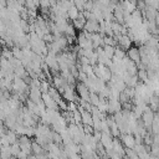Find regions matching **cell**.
Instances as JSON below:
<instances>
[{
	"instance_id": "cell-15",
	"label": "cell",
	"mask_w": 159,
	"mask_h": 159,
	"mask_svg": "<svg viewBox=\"0 0 159 159\" xmlns=\"http://www.w3.org/2000/svg\"><path fill=\"white\" fill-rule=\"evenodd\" d=\"M11 50H12L15 57H17L19 60H22V57H24V52H22V48H21V47H19V46H14Z\"/></svg>"
},
{
	"instance_id": "cell-12",
	"label": "cell",
	"mask_w": 159,
	"mask_h": 159,
	"mask_svg": "<svg viewBox=\"0 0 159 159\" xmlns=\"http://www.w3.org/2000/svg\"><path fill=\"white\" fill-rule=\"evenodd\" d=\"M63 34L66 36H76V27H75V25L73 24H68Z\"/></svg>"
},
{
	"instance_id": "cell-20",
	"label": "cell",
	"mask_w": 159,
	"mask_h": 159,
	"mask_svg": "<svg viewBox=\"0 0 159 159\" xmlns=\"http://www.w3.org/2000/svg\"><path fill=\"white\" fill-rule=\"evenodd\" d=\"M154 94H157V96H159V86H157V87L154 88Z\"/></svg>"
},
{
	"instance_id": "cell-19",
	"label": "cell",
	"mask_w": 159,
	"mask_h": 159,
	"mask_svg": "<svg viewBox=\"0 0 159 159\" xmlns=\"http://www.w3.org/2000/svg\"><path fill=\"white\" fill-rule=\"evenodd\" d=\"M40 7H51V0H41Z\"/></svg>"
},
{
	"instance_id": "cell-7",
	"label": "cell",
	"mask_w": 159,
	"mask_h": 159,
	"mask_svg": "<svg viewBox=\"0 0 159 159\" xmlns=\"http://www.w3.org/2000/svg\"><path fill=\"white\" fill-rule=\"evenodd\" d=\"M92 41H93L94 48H97V47H99V46H104L103 36H102L99 32H93V34H92Z\"/></svg>"
},
{
	"instance_id": "cell-8",
	"label": "cell",
	"mask_w": 159,
	"mask_h": 159,
	"mask_svg": "<svg viewBox=\"0 0 159 159\" xmlns=\"http://www.w3.org/2000/svg\"><path fill=\"white\" fill-rule=\"evenodd\" d=\"M80 9L73 4L71 7H70V10H68V20H71V21H73V20H76V19H78V16H80Z\"/></svg>"
},
{
	"instance_id": "cell-9",
	"label": "cell",
	"mask_w": 159,
	"mask_h": 159,
	"mask_svg": "<svg viewBox=\"0 0 159 159\" xmlns=\"http://www.w3.org/2000/svg\"><path fill=\"white\" fill-rule=\"evenodd\" d=\"M150 130H152L153 134H158L159 133V111L154 113V119H153Z\"/></svg>"
},
{
	"instance_id": "cell-1",
	"label": "cell",
	"mask_w": 159,
	"mask_h": 159,
	"mask_svg": "<svg viewBox=\"0 0 159 159\" xmlns=\"http://www.w3.org/2000/svg\"><path fill=\"white\" fill-rule=\"evenodd\" d=\"M120 139H122V142H123V144H124L125 148H134V145L137 144L135 137L132 133H124V134H122L120 135Z\"/></svg>"
},
{
	"instance_id": "cell-18",
	"label": "cell",
	"mask_w": 159,
	"mask_h": 159,
	"mask_svg": "<svg viewBox=\"0 0 159 159\" xmlns=\"http://www.w3.org/2000/svg\"><path fill=\"white\" fill-rule=\"evenodd\" d=\"M87 78H88V75H87V73H86L84 71L80 70V73H78L77 81H81V82H86V81H87Z\"/></svg>"
},
{
	"instance_id": "cell-2",
	"label": "cell",
	"mask_w": 159,
	"mask_h": 159,
	"mask_svg": "<svg viewBox=\"0 0 159 159\" xmlns=\"http://www.w3.org/2000/svg\"><path fill=\"white\" fill-rule=\"evenodd\" d=\"M117 41H118V45L122 48H124L125 51L128 48H130L132 47V43H133V40L128 35H119V36H117Z\"/></svg>"
},
{
	"instance_id": "cell-10",
	"label": "cell",
	"mask_w": 159,
	"mask_h": 159,
	"mask_svg": "<svg viewBox=\"0 0 159 159\" xmlns=\"http://www.w3.org/2000/svg\"><path fill=\"white\" fill-rule=\"evenodd\" d=\"M149 107L154 111V112H158L159 111V96L157 94H153L150 97V101H149Z\"/></svg>"
},
{
	"instance_id": "cell-13",
	"label": "cell",
	"mask_w": 159,
	"mask_h": 159,
	"mask_svg": "<svg viewBox=\"0 0 159 159\" xmlns=\"http://www.w3.org/2000/svg\"><path fill=\"white\" fill-rule=\"evenodd\" d=\"M103 48H104V52H106V55H107L108 57L113 58V56H114V50H116V46H112V45H104V46H103Z\"/></svg>"
},
{
	"instance_id": "cell-17",
	"label": "cell",
	"mask_w": 159,
	"mask_h": 159,
	"mask_svg": "<svg viewBox=\"0 0 159 159\" xmlns=\"http://www.w3.org/2000/svg\"><path fill=\"white\" fill-rule=\"evenodd\" d=\"M73 120H75L76 124H81L82 123V114H81V112L78 109H76L73 112Z\"/></svg>"
},
{
	"instance_id": "cell-16",
	"label": "cell",
	"mask_w": 159,
	"mask_h": 159,
	"mask_svg": "<svg viewBox=\"0 0 159 159\" xmlns=\"http://www.w3.org/2000/svg\"><path fill=\"white\" fill-rule=\"evenodd\" d=\"M125 155H127V158H133V159L139 158L138 153L133 148H125Z\"/></svg>"
},
{
	"instance_id": "cell-4",
	"label": "cell",
	"mask_w": 159,
	"mask_h": 159,
	"mask_svg": "<svg viewBox=\"0 0 159 159\" xmlns=\"http://www.w3.org/2000/svg\"><path fill=\"white\" fill-rule=\"evenodd\" d=\"M113 139H114V137L112 134H107V133H103L102 132L101 142L106 147V149H113Z\"/></svg>"
},
{
	"instance_id": "cell-6",
	"label": "cell",
	"mask_w": 159,
	"mask_h": 159,
	"mask_svg": "<svg viewBox=\"0 0 159 159\" xmlns=\"http://www.w3.org/2000/svg\"><path fill=\"white\" fill-rule=\"evenodd\" d=\"M99 29H101V26H99V22L98 21H93V20H87V22H86V25H84V30H87V31H89V32H99Z\"/></svg>"
},
{
	"instance_id": "cell-11",
	"label": "cell",
	"mask_w": 159,
	"mask_h": 159,
	"mask_svg": "<svg viewBox=\"0 0 159 159\" xmlns=\"http://www.w3.org/2000/svg\"><path fill=\"white\" fill-rule=\"evenodd\" d=\"M138 77L140 81H143L144 83H148L149 82V76H148V71L145 68H139L138 70Z\"/></svg>"
},
{
	"instance_id": "cell-5",
	"label": "cell",
	"mask_w": 159,
	"mask_h": 159,
	"mask_svg": "<svg viewBox=\"0 0 159 159\" xmlns=\"http://www.w3.org/2000/svg\"><path fill=\"white\" fill-rule=\"evenodd\" d=\"M86 22H87V19L84 17V15H83V11H81V12H80V16H78V19H76V20H73V21H72V24L75 25L76 30H78V31H81V30H83V29H84V25H86Z\"/></svg>"
},
{
	"instance_id": "cell-3",
	"label": "cell",
	"mask_w": 159,
	"mask_h": 159,
	"mask_svg": "<svg viewBox=\"0 0 159 159\" xmlns=\"http://www.w3.org/2000/svg\"><path fill=\"white\" fill-rule=\"evenodd\" d=\"M127 55H128V57L130 58V60H133L137 65H139L140 62H142V56H140V51H139V48L138 47H130V48H128L127 50Z\"/></svg>"
},
{
	"instance_id": "cell-14",
	"label": "cell",
	"mask_w": 159,
	"mask_h": 159,
	"mask_svg": "<svg viewBox=\"0 0 159 159\" xmlns=\"http://www.w3.org/2000/svg\"><path fill=\"white\" fill-rule=\"evenodd\" d=\"M91 103L93 104V106H98V103H99V101H101V96H99V93H97V92H91Z\"/></svg>"
}]
</instances>
